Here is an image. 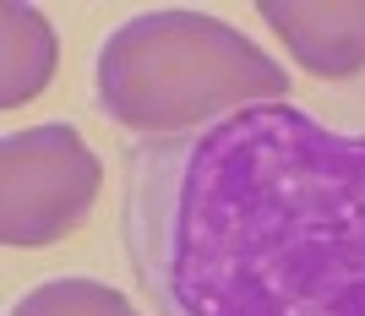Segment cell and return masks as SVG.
Returning <instances> with one entry per match:
<instances>
[{"label":"cell","mask_w":365,"mask_h":316,"mask_svg":"<svg viewBox=\"0 0 365 316\" xmlns=\"http://www.w3.org/2000/svg\"><path fill=\"white\" fill-rule=\"evenodd\" d=\"M0 109H16L38 98L55 76V28L44 22L38 6H22V0H6L0 6Z\"/></svg>","instance_id":"cell-5"},{"label":"cell","mask_w":365,"mask_h":316,"mask_svg":"<svg viewBox=\"0 0 365 316\" xmlns=\"http://www.w3.org/2000/svg\"><path fill=\"white\" fill-rule=\"evenodd\" d=\"M153 316H365V131L251 104L125 158Z\"/></svg>","instance_id":"cell-1"},{"label":"cell","mask_w":365,"mask_h":316,"mask_svg":"<svg viewBox=\"0 0 365 316\" xmlns=\"http://www.w3.org/2000/svg\"><path fill=\"white\" fill-rule=\"evenodd\" d=\"M98 109L125 131L185 136L240 115L251 104L289 98V71L207 11H137L104 39L93 66Z\"/></svg>","instance_id":"cell-2"},{"label":"cell","mask_w":365,"mask_h":316,"mask_svg":"<svg viewBox=\"0 0 365 316\" xmlns=\"http://www.w3.org/2000/svg\"><path fill=\"white\" fill-rule=\"evenodd\" d=\"M257 11L311 76H354L365 66V0H262Z\"/></svg>","instance_id":"cell-4"},{"label":"cell","mask_w":365,"mask_h":316,"mask_svg":"<svg viewBox=\"0 0 365 316\" xmlns=\"http://www.w3.org/2000/svg\"><path fill=\"white\" fill-rule=\"evenodd\" d=\"M104 164L66 121L28 126L0 142V240L55 245L93 213Z\"/></svg>","instance_id":"cell-3"},{"label":"cell","mask_w":365,"mask_h":316,"mask_svg":"<svg viewBox=\"0 0 365 316\" xmlns=\"http://www.w3.org/2000/svg\"><path fill=\"white\" fill-rule=\"evenodd\" d=\"M11 316H142L120 289L98 278H49L11 305Z\"/></svg>","instance_id":"cell-6"}]
</instances>
